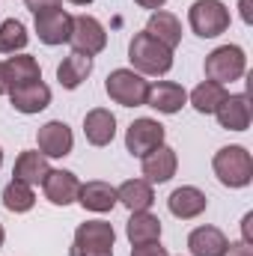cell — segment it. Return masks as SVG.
<instances>
[{"mask_svg":"<svg viewBox=\"0 0 253 256\" xmlns=\"http://www.w3.org/2000/svg\"><path fill=\"white\" fill-rule=\"evenodd\" d=\"M128 60L140 74H167L173 68V51L143 30L128 42Z\"/></svg>","mask_w":253,"mask_h":256,"instance_id":"6da1fadb","label":"cell"},{"mask_svg":"<svg viewBox=\"0 0 253 256\" xmlns=\"http://www.w3.org/2000/svg\"><path fill=\"white\" fill-rule=\"evenodd\" d=\"M214 176L226 188H248L253 179V158L244 146H224L212 158Z\"/></svg>","mask_w":253,"mask_h":256,"instance_id":"7a4b0ae2","label":"cell"},{"mask_svg":"<svg viewBox=\"0 0 253 256\" xmlns=\"http://www.w3.org/2000/svg\"><path fill=\"white\" fill-rule=\"evenodd\" d=\"M114 224L108 220H86L74 230V242L68 248V256H114Z\"/></svg>","mask_w":253,"mask_h":256,"instance_id":"3957f363","label":"cell"},{"mask_svg":"<svg viewBox=\"0 0 253 256\" xmlns=\"http://www.w3.org/2000/svg\"><path fill=\"white\" fill-rule=\"evenodd\" d=\"M104 90L108 96L122 104V108H140L146 104V96H149V80L134 72V68H114L104 80Z\"/></svg>","mask_w":253,"mask_h":256,"instance_id":"277c9868","label":"cell"},{"mask_svg":"<svg viewBox=\"0 0 253 256\" xmlns=\"http://www.w3.org/2000/svg\"><path fill=\"white\" fill-rule=\"evenodd\" d=\"M188 24L200 39H214L230 30V9L220 0H194L188 9Z\"/></svg>","mask_w":253,"mask_h":256,"instance_id":"5b68a950","label":"cell"},{"mask_svg":"<svg viewBox=\"0 0 253 256\" xmlns=\"http://www.w3.org/2000/svg\"><path fill=\"white\" fill-rule=\"evenodd\" d=\"M244 72H248V57L238 45H220L206 57V78L214 84L238 80Z\"/></svg>","mask_w":253,"mask_h":256,"instance_id":"8992f818","label":"cell"},{"mask_svg":"<svg viewBox=\"0 0 253 256\" xmlns=\"http://www.w3.org/2000/svg\"><path fill=\"white\" fill-rule=\"evenodd\" d=\"M68 42H72V48L78 54L92 57V54L104 51L108 33H104L98 18H92V15H72V36H68Z\"/></svg>","mask_w":253,"mask_h":256,"instance_id":"52a82bcc","label":"cell"},{"mask_svg":"<svg viewBox=\"0 0 253 256\" xmlns=\"http://www.w3.org/2000/svg\"><path fill=\"white\" fill-rule=\"evenodd\" d=\"M164 143V126L158 122V120H149V116H143V120H134L126 131V149L134 155V158H143V155H149L152 149H158Z\"/></svg>","mask_w":253,"mask_h":256,"instance_id":"ba28073f","label":"cell"},{"mask_svg":"<svg viewBox=\"0 0 253 256\" xmlns=\"http://www.w3.org/2000/svg\"><path fill=\"white\" fill-rule=\"evenodd\" d=\"M36 33H39V42L45 45H63L72 36V15L63 6L36 12Z\"/></svg>","mask_w":253,"mask_h":256,"instance_id":"9c48e42d","label":"cell"},{"mask_svg":"<svg viewBox=\"0 0 253 256\" xmlns=\"http://www.w3.org/2000/svg\"><path fill=\"white\" fill-rule=\"evenodd\" d=\"M176 167H179V158H176V149L170 146H158L152 149L149 155H143V179L149 185H164L176 176Z\"/></svg>","mask_w":253,"mask_h":256,"instance_id":"30bf717a","label":"cell"},{"mask_svg":"<svg viewBox=\"0 0 253 256\" xmlns=\"http://www.w3.org/2000/svg\"><path fill=\"white\" fill-rule=\"evenodd\" d=\"M36 140H39V152H42L45 158H66V155L72 152V146H74L72 128L66 126V122H60V120L45 122V126L39 128Z\"/></svg>","mask_w":253,"mask_h":256,"instance_id":"8fae6325","label":"cell"},{"mask_svg":"<svg viewBox=\"0 0 253 256\" xmlns=\"http://www.w3.org/2000/svg\"><path fill=\"white\" fill-rule=\"evenodd\" d=\"M188 102V92L182 84H173V80H158V84H149V96H146V104L155 108L158 114H179Z\"/></svg>","mask_w":253,"mask_h":256,"instance_id":"7c38bea8","label":"cell"},{"mask_svg":"<svg viewBox=\"0 0 253 256\" xmlns=\"http://www.w3.org/2000/svg\"><path fill=\"white\" fill-rule=\"evenodd\" d=\"M9 102L18 114H39L51 104V90L42 84V80H33V84H21L15 90H9Z\"/></svg>","mask_w":253,"mask_h":256,"instance_id":"4fadbf2b","label":"cell"},{"mask_svg":"<svg viewBox=\"0 0 253 256\" xmlns=\"http://www.w3.org/2000/svg\"><path fill=\"white\" fill-rule=\"evenodd\" d=\"M42 188H45V196L54 206H72V202H78L80 182H78V176L72 170H48Z\"/></svg>","mask_w":253,"mask_h":256,"instance_id":"5bb4252c","label":"cell"},{"mask_svg":"<svg viewBox=\"0 0 253 256\" xmlns=\"http://www.w3.org/2000/svg\"><path fill=\"white\" fill-rule=\"evenodd\" d=\"M214 116H218L220 128H226V131H248V126H250V98L244 92L226 96L220 102V108L214 110Z\"/></svg>","mask_w":253,"mask_h":256,"instance_id":"9a60e30c","label":"cell"},{"mask_svg":"<svg viewBox=\"0 0 253 256\" xmlns=\"http://www.w3.org/2000/svg\"><path fill=\"white\" fill-rule=\"evenodd\" d=\"M167 206H170V214H173V218H179V220H194V218H200V214L206 212L208 200H206V194L200 191V188L182 185V188H176V191L170 194Z\"/></svg>","mask_w":253,"mask_h":256,"instance_id":"2e32d148","label":"cell"},{"mask_svg":"<svg viewBox=\"0 0 253 256\" xmlns=\"http://www.w3.org/2000/svg\"><path fill=\"white\" fill-rule=\"evenodd\" d=\"M84 134L92 146H108L116 137V116L108 108H92L84 116Z\"/></svg>","mask_w":253,"mask_h":256,"instance_id":"e0dca14e","label":"cell"},{"mask_svg":"<svg viewBox=\"0 0 253 256\" xmlns=\"http://www.w3.org/2000/svg\"><path fill=\"white\" fill-rule=\"evenodd\" d=\"M78 202L86 208V212H96V214H104L116 206V188L102 182V179H92L86 185H80L78 191Z\"/></svg>","mask_w":253,"mask_h":256,"instance_id":"ac0fdd59","label":"cell"},{"mask_svg":"<svg viewBox=\"0 0 253 256\" xmlns=\"http://www.w3.org/2000/svg\"><path fill=\"white\" fill-rule=\"evenodd\" d=\"M190 256H224L230 248V238L218 226H196L188 236Z\"/></svg>","mask_w":253,"mask_h":256,"instance_id":"d6986e66","label":"cell"},{"mask_svg":"<svg viewBox=\"0 0 253 256\" xmlns=\"http://www.w3.org/2000/svg\"><path fill=\"white\" fill-rule=\"evenodd\" d=\"M48 158L42 155V152H21L18 158H15V167H12V176L18 179V182H24V185H42L45 182V176H48Z\"/></svg>","mask_w":253,"mask_h":256,"instance_id":"ffe728a7","label":"cell"},{"mask_svg":"<svg viewBox=\"0 0 253 256\" xmlns=\"http://www.w3.org/2000/svg\"><path fill=\"white\" fill-rule=\"evenodd\" d=\"M116 202H122L128 212H149L155 202V191L146 179H128L116 188Z\"/></svg>","mask_w":253,"mask_h":256,"instance_id":"44dd1931","label":"cell"},{"mask_svg":"<svg viewBox=\"0 0 253 256\" xmlns=\"http://www.w3.org/2000/svg\"><path fill=\"white\" fill-rule=\"evenodd\" d=\"M146 33L155 36L158 42H164L170 51L179 48V42H182V24H179V18L173 12H161V9L152 12L149 21H146Z\"/></svg>","mask_w":253,"mask_h":256,"instance_id":"7402d4cb","label":"cell"},{"mask_svg":"<svg viewBox=\"0 0 253 256\" xmlns=\"http://www.w3.org/2000/svg\"><path fill=\"white\" fill-rule=\"evenodd\" d=\"M126 236L134 248L152 244V242L161 238V220L149 212H131V220L126 224Z\"/></svg>","mask_w":253,"mask_h":256,"instance_id":"603a6c76","label":"cell"},{"mask_svg":"<svg viewBox=\"0 0 253 256\" xmlns=\"http://www.w3.org/2000/svg\"><path fill=\"white\" fill-rule=\"evenodd\" d=\"M90 74H92V57L78 54V51H72L63 63L57 66V80L66 90H78Z\"/></svg>","mask_w":253,"mask_h":256,"instance_id":"cb8c5ba5","label":"cell"},{"mask_svg":"<svg viewBox=\"0 0 253 256\" xmlns=\"http://www.w3.org/2000/svg\"><path fill=\"white\" fill-rule=\"evenodd\" d=\"M3 72H6V84L9 90L21 86V84H33V80H42V68L36 63V57L30 54H15L3 63Z\"/></svg>","mask_w":253,"mask_h":256,"instance_id":"d4e9b609","label":"cell"},{"mask_svg":"<svg viewBox=\"0 0 253 256\" xmlns=\"http://www.w3.org/2000/svg\"><path fill=\"white\" fill-rule=\"evenodd\" d=\"M224 98H226V90H224V84H214V80H202L190 92V104L196 114H214Z\"/></svg>","mask_w":253,"mask_h":256,"instance_id":"484cf974","label":"cell"},{"mask_svg":"<svg viewBox=\"0 0 253 256\" xmlns=\"http://www.w3.org/2000/svg\"><path fill=\"white\" fill-rule=\"evenodd\" d=\"M3 206H6L9 212H15V214H24V212H30V208L36 206V194H33L30 185L12 179V182L3 188Z\"/></svg>","mask_w":253,"mask_h":256,"instance_id":"4316f807","label":"cell"},{"mask_svg":"<svg viewBox=\"0 0 253 256\" xmlns=\"http://www.w3.org/2000/svg\"><path fill=\"white\" fill-rule=\"evenodd\" d=\"M30 42L27 36V27L18 21V18H9L0 24V54H15V51H24Z\"/></svg>","mask_w":253,"mask_h":256,"instance_id":"83f0119b","label":"cell"},{"mask_svg":"<svg viewBox=\"0 0 253 256\" xmlns=\"http://www.w3.org/2000/svg\"><path fill=\"white\" fill-rule=\"evenodd\" d=\"M131 256H170V254H167L158 242H152V244H140V248H134Z\"/></svg>","mask_w":253,"mask_h":256,"instance_id":"f1b7e54d","label":"cell"},{"mask_svg":"<svg viewBox=\"0 0 253 256\" xmlns=\"http://www.w3.org/2000/svg\"><path fill=\"white\" fill-rule=\"evenodd\" d=\"M27 3V9L36 15V12H42V9H54V6H63V0H24Z\"/></svg>","mask_w":253,"mask_h":256,"instance_id":"f546056e","label":"cell"},{"mask_svg":"<svg viewBox=\"0 0 253 256\" xmlns=\"http://www.w3.org/2000/svg\"><path fill=\"white\" fill-rule=\"evenodd\" d=\"M224 256H253V250H250V244H248V242H238V244H230Z\"/></svg>","mask_w":253,"mask_h":256,"instance_id":"4dcf8cb0","label":"cell"},{"mask_svg":"<svg viewBox=\"0 0 253 256\" xmlns=\"http://www.w3.org/2000/svg\"><path fill=\"white\" fill-rule=\"evenodd\" d=\"M242 236H244L242 242H248V244L253 242V212H248L244 220H242Z\"/></svg>","mask_w":253,"mask_h":256,"instance_id":"1f68e13d","label":"cell"},{"mask_svg":"<svg viewBox=\"0 0 253 256\" xmlns=\"http://www.w3.org/2000/svg\"><path fill=\"white\" fill-rule=\"evenodd\" d=\"M137 6H143V9H161L167 0H134Z\"/></svg>","mask_w":253,"mask_h":256,"instance_id":"d6a6232c","label":"cell"},{"mask_svg":"<svg viewBox=\"0 0 253 256\" xmlns=\"http://www.w3.org/2000/svg\"><path fill=\"white\" fill-rule=\"evenodd\" d=\"M242 21L250 24L253 21V12H250V0H242Z\"/></svg>","mask_w":253,"mask_h":256,"instance_id":"836d02e7","label":"cell"},{"mask_svg":"<svg viewBox=\"0 0 253 256\" xmlns=\"http://www.w3.org/2000/svg\"><path fill=\"white\" fill-rule=\"evenodd\" d=\"M9 92V84H6V72H3V63H0V96Z\"/></svg>","mask_w":253,"mask_h":256,"instance_id":"e575fe53","label":"cell"},{"mask_svg":"<svg viewBox=\"0 0 253 256\" xmlns=\"http://www.w3.org/2000/svg\"><path fill=\"white\" fill-rule=\"evenodd\" d=\"M68 3H74V6H86V3H92V0H68Z\"/></svg>","mask_w":253,"mask_h":256,"instance_id":"d590c367","label":"cell"},{"mask_svg":"<svg viewBox=\"0 0 253 256\" xmlns=\"http://www.w3.org/2000/svg\"><path fill=\"white\" fill-rule=\"evenodd\" d=\"M3 238H6V230H3V224H0V248H3Z\"/></svg>","mask_w":253,"mask_h":256,"instance_id":"8d00e7d4","label":"cell"},{"mask_svg":"<svg viewBox=\"0 0 253 256\" xmlns=\"http://www.w3.org/2000/svg\"><path fill=\"white\" fill-rule=\"evenodd\" d=\"M0 164H3V149H0Z\"/></svg>","mask_w":253,"mask_h":256,"instance_id":"74e56055","label":"cell"}]
</instances>
